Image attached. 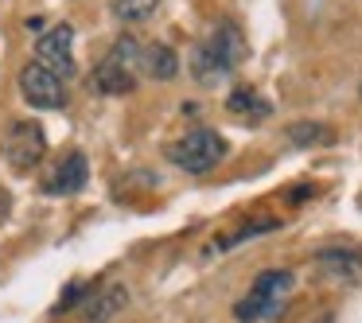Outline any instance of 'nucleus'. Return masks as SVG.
Listing matches in <instances>:
<instances>
[{
	"mask_svg": "<svg viewBox=\"0 0 362 323\" xmlns=\"http://www.w3.org/2000/svg\"><path fill=\"white\" fill-rule=\"evenodd\" d=\"M250 55V43L245 32L234 20H218L203 40L195 43V55H191V74H195L199 86H222L238 66Z\"/></svg>",
	"mask_w": 362,
	"mask_h": 323,
	"instance_id": "obj_1",
	"label": "nucleus"
},
{
	"mask_svg": "<svg viewBox=\"0 0 362 323\" xmlns=\"http://www.w3.org/2000/svg\"><path fill=\"white\" fill-rule=\"evenodd\" d=\"M292 288H296V276H292L288 269H265V273L250 284V292L234 304L238 323H269V319H276V315L284 312V304H288Z\"/></svg>",
	"mask_w": 362,
	"mask_h": 323,
	"instance_id": "obj_2",
	"label": "nucleus"
},
{
	"mask_svg": "<svg viewBox=\"0 0 362 323\" xmlns=\"http://www.w3.org/2000/svg\"><path fill=\"white\" fill-rule=\"evenodd\" d=\"M136 66H144V47L133 35H121L110 47V55L94 66L90 74V90L105 98H121L129 90H136Z\"/></svg>",
	"mask_w": 362,
	"mask_h": 323,
	"instance_id": "obj_3",
	"label": "nucleus"
},
{
	"mask_svg": "<svg viewBox=\"0 0 362 323\" xmlns=\"http://www.w3.org/2000/svg\"><path fill=\"white\" fill-rule=\"evenodd\" d=\"M168 160L187 175H206L226 160V141L214 129H191L187 136L168 144Z\"/></svg>",
	"mask_w": 362,
	"mask_h": 323,
	"instance_id": "obj_4",
	"label": "nucleus"
},
{
	"mask_svg": "<svg viewBox=\"0 0 362 323\" xmlns=\"http://www.w3.org/2000/svg\"><path fill=\"white\" fill-rule=\"evenodd\" d=\"M63 74H55L47 63H40V59H32V63L20 66V98H24L32 110H63L66 105V86H63Z\"/></svg>",
	"mask_w": 362,
	"mask_h": 323,
	"instance_id": "obj_5",
	"label": "nucleus"
},
{
	"mask_svg": "<svg viewBox=\"0 0 362 323\" xmlns=\"http://www.w3.org/2000/svg\"><path fill=\"white\" fill-rule=\"evenodd\" d=\"M47 152V136H43L40 121H16L4 136V160L12 172H32Z\"/></svg>",
	"mask_w": 362,
	"mask_h": 323,
	"instance_id": "obj_6",
	"label": "nucleus"
},
{
	"mask_svg": "<svg viewBox=\"0 0 362 323\" xmlns=\"http://www.w3.org/2000/svg\"><path fill=\"white\" fill-rule=\"evenodd\" d=\"M74 28L71 24H55L51 32H40V43H35V55L40 63H47L55 74L71 78L74 74Z\"/></svg>",
	"mask_w": 362,
	"mask_h": 323,
	"instance_id": "obj_7",
	"label": "nucleus"
},
{
	"mask_svg": "<svg viewBox=\"0 0 362 323\" xmlns=\"http://www.w3.org/2000/svg\"><path fill=\"white\" fill-rule=\"evenodd\" d=\"M86 180H90L86 156H82V152H71V156L59 160V168L51 172V180L43 183V191H47V195H78V191L86 187Z\"/></svg>",
	"mask_w": 362,
	"mask_h": 323,
	"instance_id": "obj_8",
	"label": "nucleus"
},
{
	"mask_svg": "<svg viewBox=\"0 0 362 323\" xmlns=\"http://www.w3.org/2000/svg\"><path fill=\"white\" fill-rule=\"evenodd\" d=\"M315 265L323 269V276L331 281H362V257L354 249H323L315 257Z\"/></svg>",
	"mask_w": 362,
	"mask_h": 323,
	"instance_id": "obj_9",
	"label": "nucleus"
},
{
	"mask_svg": "<svg viewBox=\"0 0 362 323\" xmlns=\"http://www.w3.org/2000/svg\"><path fill=\"white\" fill-rule=\"evenodd\" d=\"M125 304H129V288H125V284H105L98 296L86 300V323H110Z\"/></svg>",
	"mask_w": 362,
	"mask_h": 323,
	"instance_id": "obj_10",
	"label": "nucleus"
},
{
	"mask_svg": "<svg viewBox=\"0 0 362 323\" xmlns=\"http://www.w3.org/2000/svg\"><path fill=\"white\" fill-rule=\"evenodd\" d=\"M226 110L242 121H265L269 113H273V105H269V98H261L253 86H234L226 98Z\"/></svg>",
	"mask_w": 362,
	"mask_h": 323,
	"instance_id": "obj_11",
	"label": "nucleus"
},
{
	"mask_svg": "<svg viewBox=\"0 0 362 323\" xmlns=\"http://www.w3.org/2000/svg\"><path fill=\"white\" fill-rule=\"evenodd\" d=\"M175 71H180V59H175V51L168 47V43H152V47H144V74L148 78H175Z\"/></svg>",
	"mask_w": 362,
	"mask_h": 323,
	"instance_id": "obj_12",
	"label": "nucleus"
},
{
	"mask_svg": "<svg viewBox=\"0 0 362 323\" xmlns=\"http://www.w3.org/2000/svg\"><path fill=\"white\" fill-rule=\"evenodd\" d=\"M284 136H288L292 148H320V144L335 141V133L327 125H320V121H296V125H288Z\"/></svg>",
	"mask_w": 362,
	"mask_h": 323,
	"instance_id": "obj_13",
	"label": "nucleus"
},
{
	"mask_svg": "<svg viewBox=\"0 0 362 323\" xmlns=\"http://www.w3.org/2000/svg\"><path fill=\"white\" fill-rule=\"evenodd\" d=\"M160 0H113V16L125 20V24H141L156 12Z\"/></svg>",
	"mask_w": 362,
	"mask_h": 323,
	"instance_id": "obj_14",
	"label": "nucleus"
},
{
	"mask_svg": "<svg viewBox=\"0 0 362 323\" xmlns=\"http://www.w3.org/2000/svg\"><path fill=\"white\" fill-rule=\"evenodd\" d=\"M90 300V284L86 281H74L71 288L59 296V304H55V312H71V307H78V304H86Z\"/></svg>",
	"mask_w": 362,
	"mask_h": 323,
	"instance_id": "obj_15",
	"label": "nucleus"
},
{
	"mask_svg": "<svg viewBox=\"0 0 362 323\" xmlns=\"http://www.w3.org/2000/svg\"><path fill=\"white\" fill-rule=\"evenodd\" d=\"M8 214H12V195H8L4 187H0V226L8 222Z\"/></svg>",
	"mask_w": 362,
	"mask_h": 323,
	"instance_id": "obj_16",
	"label": "nucleus"
},
{
	"mask_svg": "<svg viewBox=\"0 0 362 323\" xmlns=\"http://www.w3.org/2000/svg\"><path fill=\"white\" fill-rule=\"evenodd\" d=\"M320 323H331V319H320Z\"/></svg>",
	"mask_w": 362,
	"mask_h": 323,
	"instance_id": "obj_17",
	"label": "nucleus"
}]
</instances>
